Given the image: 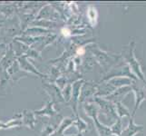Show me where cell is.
<instances>
[{"label": "cell", "instance_id": "obj_1", "mask_svg": "<svg viewBox=\"0 0 146 136\" xmlns=\"http://www.w3.org/2000/svg\"><path fill=\"white\" fill-rule=\"evenodd\" d=\"M43 88L46 90V92L49 94V96L51 97V101L54 103L64 102V97L62 95V91L56 84H43Z\"/></svg>", "mask_w": 146, "mask_h": 136}, {"label": "cell", "instance_id": "obj_2", "mask_svg": "<svg viewBox=\"0 0 146 136\" xmlns=\"http://www.w3.org/2000/svg\"><path fill=\"white\" fill-rule=\"evenodd\" d=\"M17 61L18 65H19V67L21 70H24V71H27V72H29V73H32L34 74H36L37 76H40V77L46 76V75H44L42 73H40L38 70L36 68V66L28 61V57H27L25 54L21 55V56H18L17 59Z\"/></svg>", "mask_w": 146, "mask_h": 136}, {"label": "cell", "instance_id": "obj_3", "mask_svg": "<svg viewBox=\"0 0 146 136\" xmlns=\"http://www.w3.org/2000/svg\"><path fill=\"white\" fill-rule=\"evenodd\" d=\"M20 113H21L22 125H25V126H27L30 129H34L36 123V119L33 111L23 110Z\"/></svg>", "mask_w": 146, "mask_h": 136}, {"label": "cell", "instance_id": "obj_4", "mask_svg": "<svg viewBox=\"0 0 146 136\" xmlns=\"http://www.w3.org/2000/svg\"><path fill=\"white\" fill-rule=\"evenodd\" d=\"M35 115H39V116H49V117H54L57 114V112L54 108V103L51 100H49L46 102V103L44 105L42 109L38 111H34Z\"/></svg>", "mask_w": 146, "mask_h": 136}, {"label": "cell", "instance_id": "obj_5", "mask_svg": "<svg viewBox=\"0 0 146 136\" xmlns=\"http://www.w3.org/2000/svg\"><path fill=\"white\" fill-rule=\"evenodd\" d=\"M82 83L83 81H77L75 82L74 84H72V94H71V99H70V102L74 103V105L72 108L74 109V112L76 114V103L77 101H79L80 97V92H81V86H82Z\"/></svg>", "mask_w": 146, "mask_h": 136}, {"label": "cell", "instance_id": "obj_6", "mask_svg": "<svg viewBox=\"0 0 146 136\" xmlns=\"http://www.w3.org/2000/svg\"><path fill=\"white\" fill-rule=\"evenodd\" d=\"M74 119H73V118H69V117L64 118L61 121V123H59L58 127L56 129V132L59 133L64 134V133L65 132V130H66L67 128H69L71 125L74 124Z\"/></svg>", "mask_w": 146, "mask_h": 136}, {"label": "cell", "instance_id": "obj_7", "mask_svg": "<svg viewBox=\"0 0 146 136\" xmlns=\"http://www.w3.org/2000/svg\"><path fill=\"white\" fill-rule=\"evenodd\" d=\"M58 126L56 125H54L51 123H47L46 125H44V128H43V131H42V135L41 136H50L52 135L55 131H56Z\"/></svg>", "mask_w": 146, "mask_h": 136}, {"label": "cell", "instance_id": "obj_8", "mask_svg": "<svg viewBox=\"0 0 146 136\" xmlns=\"http://www.w3.org/2000/svg\"><path fill=\"white\" fill-rule=\"evenodd\" d=\"M71 94H72V84H69L66 86H64L62 89V95L64 97V102L69 103L70 99H71Z\"/></svg>", "mask_w": 146, "mask_h": 136}, {"label": "cell", "instance_id": "obj_9", "mask_svg": "<svg viewBox=\"0 0 146 136\" xmlns=\"http://www.w3.org/2000/svg\"><path fill=\"white\" fill-rule=\"evenodd\" d=\"M74 124L75 126L77 127V129L79 130L80 134H81V133L84 132V131L86 130V124H85V123L84 122V121H83L81 118H79V117H77L76 120H74Z\"/></svg>", "mask_w": 146, "mask_h": 136}, {"label": "cell", "instance_id": "obj_10", "mask_svg": "<svg viewBox=\"0 0 146 136\" xmlns=\"http://www.w3.org/2000/svg\"><path fill=\"white\" fill-rule=\"evenodd\" d=\"M7 45L4 43H0V60H1L7 51Z\"/></svg>", "mask_w": 146, "mask_h": 136}, {"label": "cell", "instance_id": "obj_11", "mask_svg": "<svg viewBox=\"0 0 146 136\" xmlns=\"http://www.w3.org/2000/svg\"><path fill=\"white\" fill-rule=\"evenodd\" d=\"M68 136H82V135H81V134H80V133H79L78 135H68Z\"/></svg>", "mask_w": 146, "mask_h": 136}]
</instances>
